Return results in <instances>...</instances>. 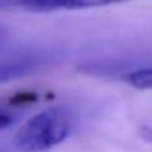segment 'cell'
<instances>
[{"label": "cell", "instance_id": "52a82bcc", "mask_svg": "<svg viewBox=\"0 0 152 152\" xmlns=\"http://www.w3.org/2000/svg\"><path fill=\"white\" fill-rule=\"evenodd\" d=\"M5 37H7V31H5L3 27H0V44L5 40Z\"/></svg>", "mask_w": 152, "mask_h": 152}, {"label": "cell", "instance_id": "3957f363", "mask_svg": "<svg viewBox=\"0 0 152 152\" xmlns=\"http://www.w3.org/2000/svg\"><path fill=\"white\" fill-rule=\"evenodd\" d=\"M131 1V0H36L34 11L48 12L58 10H80V8H96L104 5L118 4V3Z\"/></svg>", "mask_w": 152, "mask_h": 152}, {"label": "cell", "instance_id": "6da1fadb", "mask_svg": "<svg viewBox=\"0 0 152 152\" xmlns=\"http://www.w3.org/2000/svg\"><path fill=\"white\" fill-rule=\"evenodd\" d=\"M74 115L63 105L47 108L29 118L13 136L20 152H44L63 143L74 128Z\"/></svg>", "mask_w": 152, "mask_h": 152}, {"label": "cell", "instance_id": "277c9868", "mask_svg": "<svg viewBox=\"0 0 152 152\" xmlns=\"http://www.w3.org/2000/svg\"><path fill=\"white\" fill-rule=\"evenodd\" d=\"M37 67H39V60L32 56L0 63V83L23 77L34 72Z\"/></svg>", "mask_w": 152, "mask_h": 152}, {"label": "cell", "instance_id": "8992f818", "mask_svg": "<svg viewBox=\"0 0 152 152\" xmlns=\"http://www.w3.org/2000/svg\"><path fill=\"white\" fill-rule=\"evenodd\" d=\"M36 0H0V10H8V8H26V10L34 11Z\"/></svg>", "mask_w": 152, "mask_h": 152}, {"label": "cell", "instance_id": "5b68a950", "mask_svg": "<svg viewBox=\"0 0 152 152\" xmlns=\"http://www.w3.org/2000/svg\"><path fill=\"white\" fill-rule=\"evenodd\" d=\"M124 81L137 89H152V67L128 72L123 76Z\"/></svg>", "mask_w": 152, "mask_h": 152}, {"label": "cell", "instance_id": "7a4b0ae2", "mask_svg": "<svg viewBox=\"0 0 152 152\" xmlns=\"http://www.w3.org/2000/svg\"><path fill=\"white\" fill-rule=\"evenodd\" d=\"M37 100V95L35 92H20V94L10 95L5 97H0V129L12 124L23 110Z\"/></svg>", "mask_w": 152, "mask_h": 152}]
</instances>
